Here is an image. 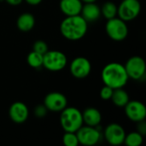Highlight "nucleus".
I'll return each mask as SVG.
<instances>
[{
    "instance_id": "obj_1",
    "label": "nucleus",
    "mask_w": 146,
    "mask_h": 146,
    "mask_svg": "<svg viewBox=\"0 0 146 146\" xmlns=\"http://www.w3.org/2000/svg\"><path fill=\"white\" fill-rule=\"evenodd\" d=\"M88 29V22L80 15L67 16L60 25L62 35L71 41L81 39L86 34Z\"/></svg>"
},
{
    "instance_id": "obj_2",
    "label": "nucleus",
    "mask_w": 146,
    "mask_h": 146,
    "mask_svg": "<svg viewBox=\"0 0 146 146\" xmlns=\"http://www.w3.org/2000/svg\"><path fill=\"white\" fill-rule=\"evenodd\" d=\"M101 78L104 84L112 89L123 88L129 80L124 65L119 62H110L104 66Z\"/></svg>"
},
{
    "instance_id": "obj_3",
    "label": "nucleus",
    "mask_w": 146,
    "mask_h": 146,
    "mask_svg": "<svg viewBox=\"0 0 146 146\" xmlns=\"http://www.w3.org/2000/svg\"><path fill=\"white\" fill-rule=\"evenodd\" d=\"M60 124L65 132L76 133L84 125L82 112L74 107H66L61 111Z\"/></svg>"
},
{
    "instance_id": "obj_4",
    "label": "nucleus",
    "mask_w": 146,
    "mask_h": 146,
    "mask_svg": "<svg viewBox=\"0 0 146 146\" xmlns=\"http://www.w3.org/2000/svg\"><path fill=\"white\" fill-rule=\"evenodd\" d=\"M68 63L66 55L60 50H48L43 55V67L51 72L63 69Z\"/></svg>"
},
{
    "instance_id": "obj_5",
    "label": "nucleus",
    "mask_w": 146,
    "mask_h": 146,
    "mask_svg": "<svg viewBox=\"0 0 146 146\" xmlns=\"http://www.w3.org/2000/svg\"><path fill=\"white\" fill-rule=\"evenodd\" d=\"M105 31L107 35L115 41H122L128 34V27L126 21L119 17H114L108 20L105 26Z\"/></svg>"
},
{
    "instance_id": "obj_6",
    "label": "nucleus",
    "mask_w": 146,
    "mask_h": 146,
    "mask_svg": "<svg viewBox=\"0 0 146 146\" xmlns=\"http://www.w3.org/2000/svg\"><path fill=\"white\" fill-rule=\"evenodd\" d=\"M124 67L129 79L133 80H140L145 75V62L139 56H133L130 57L127 61Z\"/></svg>"
},
{
    "instance_id": "obj_7",
    "label": "nucleus",
    "mask_w": 146,
    "mask_h": 146,
    "mask_svg": "<svg viewBox=\"0 0 146 146\" xmlns=\"http://www.w3.org/2000/svg\"><path fill=\"white\" fill-rule=\"evenodd\" d=\"M141 11L139 0H123L117 7V15L124 21H130L137 18Z\"/></svg>"
},
{
    "instance_id": "obj_8",
    "label": "nucleus",
    "mask_w": 146,
    "mask_h": 146,
    "mask_svg": "<svg viewBox=\"0 0 146 146\" xmlns=\"http://www.w3.org/2000/svg\"><path fill=\"white\" fill-rule=\"evenodd\" d=\"M76 135L79 144L85 146L95 145L101 139V133L96 127H90L86 125H83L76 132Z\"/></svg>"
},
{
    "instance_id": "obj_9",
    "label": "nucleus",
    "mask_w": 146,
    "mask_h": 146,
    "mask_svg": "<svg viewBox=\"0 0 146 146\" xmlns=\"http://www.w3.org/2000/svg\"><path fill=\"white\" fill-rule=\"evenodd\" d=\"M71 74L76 79L86 78L92 71V64L90 61L84 56L75 57L69 67Z\"/></svg>"
},
{
    "instance_id": "obj_10",
    "label": "nucleus",
    "mask_w": 146,
    "mask_h": 146,
    "mask_svg": "<svg viewBox=\"0 0 146 146\" xmlns=\"http://www.w3.org/2000/svg\"><path fill=\"white\" fill-rule=\"evenodd\" d=\"M44 105L52 112H61L68 105L67 98L61 92H53L47 94L44 99Z\"/></svg>"
},
{
    "instance_id": "obj_11",
    "label": "nucleus",
    "mask_w": 146,
    "mask_h": 146,
    "mask_svg": "<svg viewBox=\"0 0 146 146\" xmlns=\"http://www.w3.org/2000/svg\"><path fill=\"white\" fill-rule=\"evenodd\" d=\"M104 134L106 141L110 145H120L124 142L126 132L120 124L111 123L105 127Z\"/></svg>"
},
{
    "instance_id": "obj_12",
    "label": "nucleus",
    "mask_w": 146,
    "mask_h": 146,
    "mask_svg": "<svg viewBox=\"0 0 146 146\" xmlns=\"http://www.w3.org/2000/svg\"><path fill=\"white\" fill-rule=\"evenodd\" d=\"M124 108L125 114L130 121L139 122L145 119L146 107L143 103L137 100L129 101Z\"/></svg>"
},
{
    "instance_id": "obj_13",
    "label": "nucleus",
    "mask_w": 146,
    "mask_h": 146,
    "mask_svg": "<svg viewBox=\"0 0 146 146\" xmlns=\"http://www.w3.org/2000/svg\"><path fill=\"white\" fill-rule=\"evenodd\" d=\"M28 108L22 102L13 103L9 109V115L12 121L15 123H23L28 118Z\"/></svg>"
},
{
    "instance_id": "obj_14",
    "label": "nucleus",
    "mask_w": 146,
    "mask_h": 146,
    "mask_svg": "<svg viewBox=\"0 0 146 146\" xmlns=\"http://www.w3.org/2000/svg\"><path fill=\"white\" fill-rule=\"evenodd\" d=\"M87 22H93L101 16L100 7L95 3H87L82 5L80 14Z\"/></svg>"
},
{
    "instance_id": "obj_15",
    "label": "nucleus",
    "mask_w": 146,
    "mask_h": 146,
    "mask_svg": "<svg viewBox=\"0 0 146 146\" xmlns=\"http://www.w3.org/2000/svg\"><path fill=\"white\" fill-rule=\"evenodd\" d=\"M83 3L80 0H61L60 9L66 16L77 15L80 14Z\"/></svg>"
},
{
    "instance_id": "obj_16",
    "label": "nucleus",
    "mask_w": 146,
    "mask_h": 146,
    "mask_svg": "<svg viewBox=\"0 0 146 146\" xmlns=\"http://www.w3.org/2000/svg\"><path fill=\"white\" fill-rule=\"evenodd\" d=\"M83 123L90 127H97L102 121V115L100 111L95 108H87L82 112Z\"/></svg>"
},
{
    "instance_id": "obj_17",
    "label": "nucleus",
    "mask_w": 146,
    "mask_h": 146,
    "mask_svg": "<svg viewBox=\"0 0 146 146\" xmlns=\"http://www.w3.org/2000/svg\"><path fill=\"white\" fill-rule=\"evenodd\" d=\"M35 25V18L30 13H23L19 15L16 21V26L21 32L27 33L31 31Z\"/></svg>"
},
{
    "instance_id": "obj_18",
    "label": "nucleus",
    "mask_w": 146,
    "mask_h": 146,
    "mask_svg": "<svg viewBox=\"0 0 146 146\" xmlns=\"http://www.w3.org/2000/svg\"><path fill=\"white\" fill-rule=\"evenodd\" d=\"M110 100L116 107L124 108L125 105L129 102V96L123 88L114 89Z\"/></svg>"
},
{
    "instance_id": "obj_19",
    "label": "nucleus",
    "mask_w": 146,
    "mask_h": 146,
    "mask_svg": "<svg viewBox=\"0 0 146 146\" xmlns=\"http://www.w3.org/2000/svg\"><path fill=\"white\" fill-rule=\"evenodd\" d=\"M100 9H101V15L107 20L116 17L117 15V6L113 2L108 1L104 3L102 8H100Z\"/></svg>"
},
{
    "instance_id": "obj_20",
    "label": "nucleus",
    "mask_w": 146,
    "mask_h": 146,
    "mask_svg": "<svg viewBox=\"0 0 146 146\" xmlns=\"http://www.w3.org/2000/svg\"><path fill=\"white\" fill-rule=\"evenodd\" d=\"M27 62L30 67L33 68H38L43 66V55L33 50L27 55Z\"/></svg>"
},
{
    "instance_id": "obj_21",
    "label": "nucleus",
    "mask_w": 146,
    "mask_h": 146,
    "mask_svg": "<svg viewBox=\"0 0 146 146\" xmlns=\"http://www.w3.org/2000/svg\"><path fill=\"white\" fill-rule=\"evenodd\" d=\"M123 143L127 146L141 145L143 143V136L138 132L130 133L128 134H126Z\"/></svg>"
},
{
    "instance_id": "obj_22",
    "label": "nucleus",
    "mask_w": 146,
    "mask_h": 146,
    "mask_svg": "<svg viewBox=\"0 0 146 146\" xmlns=\"http://www.w3.org/2000/svg\"><path fill=\"white\" fill-rule=\"evenodd\" d=\"M62 142L66 146H77L79 145L76 133L65 132L62 137Z\"/></svg>"
},
{
    "instance_id": "obj_23",
    "label": "nucleus",
    "mask_w": 146,
    "mask_h": 146,
    "mask_svg": "<svg viewBox=\"0 0 146 146\" xmlns=\"http://www.w3.org/2000/svg\"><path fill=\"white\" fill-rule=\"evenodd\" d=\"M33 51H36L38 53H40L42 55H44L49 50H48V45H47V44L44 41H43V40H37L33 44Z\"/></svg>"
},
{
    "instance_id": "obj_24",
    "label": "nucleus",
    "mask_w": 146,
    "mask_h": 146,
    "mask_svg": "<svg viewBox=\"0 0 146 146\" xmlns=\"http://www.w3.org/2000/svg\"><path fill=\"white\" fill-rule=\"evenodd\" d=\"M114 89H112L111 87L105 86L101 89L100 91V97L103 100H110L112 93H113Z\"/></svg>"
},
{
    "instance_id": "obj_25",
    "label": "nucleus",
    "mask_w": 146,
    "mask_h": 146,
    "mask_svg": "<svg viewBox=\"0 0 146 146\" xmlns=\"http://www.w3.org/2000/svg\"><path fill=\"white\" fill-rule=\"evenodd\" d=\"M47 111H48V110L46 109V107L44 104H39L34 109V115H35V116H37L38 118H42L46 115Z\"/></svg>"
},
{
    "instance_id": "obj_26",
    "label": "nucleus",
    "mask_w": 146,
    "mask_h": 146,
    "mask_svg": "<svg viewBox=\"0 0 146 146\" xmlns=\"http://www.w3.org/2000/svg\"><path fill=\"white\" fill-rule=\"evenodd\" d=\"M138 123V126H137V132L139 133H140L142 136L145 135L146 134V123L144 121H139L137 122Z\"/></svg>"
},
{
    "instance_id": "obj_27",
    "label": "nucleus",
    "mask_w": 146,
    "mask_h": 146,
    "mask_svg": "<svg viewBox=\"0 0 146 146\" xmlns=\"http://www.w3.org/2000/svg\"><path fill=\"white\" fill-rule=\"evenodd\" d=\"M7 3H9V5H12V6H16V5H19L22 3L23 0H5Z\"/></svg>"
},
{
    "instance_id": "obj_28",
    "label": "nucleus",
    "mask_w": 146,
    "mask_h": 146,
    "mask_svg": "<svg viewBox=\"0 0 146 146\" xmlns=\"http://www.w3.org/2000/svg\"><path fill=\"white\" fill-rule=\"evenodd\" d=\"M28 4L30 5H38L43 0H25Z\"/></svg>"
},
{
    "instance_id": "obj_29",
    "label": "nucleus",
    "mask_w": 146,
    "mask_h": 146,
    "mask_svg": "<svg viewBox=\"0 0 146 146\" xmlns=\"http://www.w3.org/2000/svg\"><path fill=\"white\" fill-rule=\"evenodd\" d=\"M82 3H95L97 0H80Z\"/></svg>"
}]
</instances>
